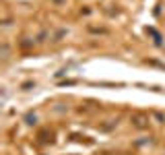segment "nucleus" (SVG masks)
I'll use <instances>...</instances> for the list:
<instances>
[{
    "mask_svg": "<svg viewBox=\"0 0 165 155\" xmlns=\"http://www.w3.org/2000/svg\"><path fill=\"white\" fill-rule=\"evenodd\" d=\"M130 122L134 128H147L149 126V116L145 114V112H134V114L130 116Z\"/></svg>",
    "mask_w": 165,
    "mask_h": 155,
    "instance_id": "nucleus-1",
    "label": "nucleus"
},
{
    "mask_svg": "<svg viewBox=\"0 0 165 155\" xmlns=\"http://www.w3.org/2000/svg\"><path fill=\"white\" fill-rule=\"evenodd\" d=\"M147 33H151L153 37H155V44H157V45H161V35L157 33V29H153V27H147Z\"/></svg>",
    "mask_w": 165,
    "mask_h": 155,
    "instance_id": "nucleus-2",
    "label": "nucleus"
},
{
    "mask_svg": "<svg viewBox=\"0 0 165 155\" xmlns=\"http://www.w3.org/2000/svg\"><path fill=\"white\" fill-rule=\"evenodd\" d=\"M35 122V116L33 114H27V124H33Z\"/></svg>",
    "mask_w": 165,
    "mask_h": 155,
    "instance_id": "nucleus-3",
    "label": "nucleus"
},
{
    "mask_svg": "<svg viewBox=\"0 0 165 155\" xmlns=\"http://www.w3.org/2000/svg\"><path fill=\"white\" fill-rule=\"evenodd\" d=\"M155 118H157L159 122H163V120H165V116H163V114H155Z\"/></svg>",
    "mask_w": 165,
    "mask_h": 155,
    "instance_id": "nucleus-4",
    "label": "nucleus"
},
{
    "mask_svg": "<svg viewBox=\"0 0 165 155\" xmlns=\"http://www.w3.org/2000/svg\"><path fill=\"white\" fill-rule=\"evenodd\" d=\"M56 2H62V0H56Z\"/></svg>",
    "mask_w": 165,
    "mask_h": 155,
    "instance_id": "nucleus-5",
    "label": "nucleus"
}]
</instances>
